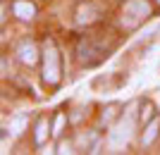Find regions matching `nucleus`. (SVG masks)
Masks as SVG:
<instances>
[{
  "label": "nucleus",
  "instance_id": "nucleus-1",
  "mask_svg": "<svg viewBox=\"0 0 160 155\" xmlns=\"http://www.w3.org/2000/svg\"><path fill=\"white\" fill-rule=\"evenodd\" d=\"M60 76H62L60 50H58L53 38H48L43 43V79H46V84L55 86V84H60Z\"/></svg>",
  "mask_w": 160,
  "mask_h": 155
},
{
  "label": "nucleus",
  "instance_id": "nucleus-2",
  "mask_svg": "<svg viewBox=\"0 0 160 155\" xmlns=\"http://www.w3.org/2000/svg\"><path fill=\"white\" fill-rule=\"evenodd\" d=\"M108 53H110V48L100 46L96 38H91V36H86V38H81L79 48H77V55H79V62L81 65H86V67H91V65H98V62H103L108 57Z\"/></svg>",
  "mask_w": 160,
  "mask_h": 155
},
{
  "label": "nucleus",
  "instance_id": "nucleus-3",
  "mask_svg": "<svg viewBox=\"0 0 160 155\" xmlns=\"http://www.w3.org/2000/svg\"><path fill=\"white\" fill-rule=\"evenodd\" d=\"M151 14H153V7L146 0H127L124 7H122V24L127 29H134L143 19H148Z\"/></svg>",
  "mask_w": 160,
  "mask_h": 155
},
{
  "label": "nucleus",
  "instance_id": "nucleus-4",
  "mask_svg": "<svg viewBox=\"0 0 160 155\" xmlns=\"http://www.w3.org/2000/svg\"><path fill=\"white\" fill-rule=\"evenodd\" d=\"M134 105L136 103H132L127 108V112L120 117V122H117V127L110 131V143L112 146H122V143H127V138L132 136V131H134Z\"/></svg>",
  "mask_w": 160,
  "mask_h": 155
},
{
  "label": "nucleus",
  "instance_id": "nucleus-5",
  "mask_svg": "<svg viewBox=\"0 0 160 155\" xmlns=\"http://www.w3.org/2000/svg\"><path fill=\"white\" fill-rule=\"evenodd\" d=\"M98 17H100V10L96 7V2H84L77 10V22L79 24H93Z\"/></svg>",
  "mask_w": 160,
  "mask_h": 155
},
{
  "label": "nucleus",
  "instance_id": "nucleus-6",
  "mask_svg": "<svg viewBox=\"0 0 160 155\" xmlns=\"http://www.w3.org/2000/svg\"><path fill=\"white\" fill-rule=\"evenodd\" d=\"M17 55H19V60L24 62V65H29V67H31L33 62H36V46H33V41H22L19 43V48H17Z\"/></svg>",
  "mask_w": 160,
  "mask_h": 155
},
{
  "label": "nucleus",
  "instance_id": "nucleus-7",
  "mask_svg": "<svg viewBox=\"0 0 160 155\" xmlns=\"http://www.w3.org/2000/svg\"><path fill=\"white\" fill-rule=\"evenodd\" d=\"M12 7H14V17H19V19H31L33 14H36V7L29 0H14Z\"/></svg>",
  "mask_w": 160,
  "mask_h": 155
},
{
  "label": "nucleus",
  "instance_id": "nucleus-8",
  "mask_svg": "<svg viewBox=\"0 0 160 155\" xmlns=\"http://www.w3.org/2000/svg\"><path fill=\"white\" fill-rule=\"evenodd\" d=\"M36 134H33V141H36V146H43L48 138V131H50V122L46 119V117H38L36 119V129H33Z\"/></svg>",
  "mask_w": 160,
  "mask_h": 155
},
{
  "label": "nucleus",
  "instance_id": "nucleus-9",
  "mask_svg": "<svg viewBox=\"0 0 160 155\" xmlns=\"http://www.w3.org/2000/svg\"><path fill=\"white\" fill-rule=\"evenodd\" d=\"M158 129H160V117H153L151 124L146 127V131H143V136H141V146H151L158 138Z\"/></svg>",
  "mask_w": 160,
  "mask_h": 155
},
{
  "label": "nucleus",
  "instance_id": "nucleus-10",
  "mask_svg": "<svg viewBox=\"0 0 160 155\" xmlns=\"http://www.w3.org/2000/svg\"><path fill=\"white\" fill-rule=\"evenodd\" d=\"M62 127H65V115H58V119H55V136L62 134Z\"/></svg>",
  "mask_w": 160,
  "mask_h": 155
},
{
  "label": "nucleus",
  "instance_id": "nucleus-11",
  "mask_svg": "<svg viewBox=\"0 0 160 155\" xmlns=\"http://www.w3.org/2000/svg\"><path fill=\"white\" fill-rule=\"evenodd\" d=\"M151 112H153V105H151V103H146V105H143V110H141V119L146 122L148 117H151Z\"/></svg>",
  "mask_w": 160,
  "mask_h": 155
},
{
  "label": "nucleus",
  "instance_id": "nucleus-12",
  "mask_svg": "<svg viewBox=\"0 0 160 155\" xmlns=\"http://www.w3.org/2000/svg\"><path fill=\"white\" fill-rule=\"evenodd\" d=\"M155 2H158V5H160V0H155Z\"/></svg>",
  "mask_w": 160,
  "mask_h": 155
}]
</instances>
